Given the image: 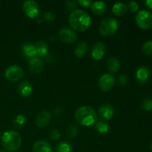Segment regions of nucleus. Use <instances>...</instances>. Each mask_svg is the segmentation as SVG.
<instances>
[{
	"mask_svg": "<svg viewBox=\"0 0 152 152\" xmlns=\"http://www.w3.org/2000/svg\"><path fill=\"white\" fill-rule=\"evenodd\" d=\"M49 136H50V139L53 140H57L60 137V134H59V132L57 129H53L50 132Z\"/></svg>",
	"mask_w": 152,
	"mask_h": 152,
	"instance_id": "30",
	"label": "nucleus"
},
{
	"mask_svg": "<svg viewBox=\"0 0 152 152\" xmlns=\"http://www.w3.org/2000/svg\"><path fill=\"white\" fill-rule=\"evenodd\" d=\"M78 134V128L74 125H71L66 130V134L68 137L74 138Z\"/></svg>",
	"mask_w": 152,
	"mask_h": 152,
	"instance_id": "26",
	"label": "nucleus"
},
{
	"mask_svg": "<svg viewBox=\"0 0 152 152\" xmlns=\"http://www.w3.org/2000/svg\"><path fill=\"white\" fill-rule=\"evenodd\" d=\"M141 108L145 111H149L152 110V99L149 98H145V99H142L140 104Z\"/></svg>",
	"mask_w": 152,
	"mask_h": 152,
	"instance_id": "25",
	"label": "nucleus"
},
{
	"mask_svg": "<svg viewBox=\"0 0 152 152\" xmlns=\"http://www.w3.org/2000/svg\"><path fill=\"white\" fill-rule=\"evenodd\" d=\"M145 4H146L148 7L152 9V0H147V1H145Z\"/></svg>",
	"mask_w": 152,
	"mask_h": 152,
	"instance_id": "35",
	"label": "nucleus"
},
{
	"mask_svg": "<svg viewBox=\"0 0 152 152\" xmlns=\"http://www.w3.org/2000/svg\"><path fill=\"white\" fill-rule=\"evenodd\" d=\"M22 50H23L24 53L26 56L30 58H32L36 56L37 55V53H36L35 47L34 45H33L31 43H25L23 45V48H22Z\"/></svg>",
	"mask_w": 152,
	"mask_h": 152,
	"instance_id": "22",
	"label": "nucleus"
},
{
	"mask_svg": "<svg viewBox=\"0 0 152 152\" xmlns=\"http://www.w3.org/2000/svg\"><path fill=\"white\" fill-rule=\"evenodd\" d=\"M142 50V52L147 56H152V40H149L144 43Z\"/></svg>",
	"mask_w": 152,
	"mask_h": 152,
	"instance_id": "28",
	"label": "nucleus"
},
{
	"mask_svg": "<svg viewBox=\"0 0 152 152\" xmlns=\"http://www.w3.org/2000/svg\"><path fill=\"white\" fill-rule=\"evenodd\" d=\"M29 69L32 74H38L44 69V62L39 56L31 58L29 61Z\"/></svg>",
	"mask_w": 152,
	"mask_h": 152,
	"instance_id": "12",
	"label": "nucleus"
},
{
	"mask_svg": "<svg viewBox=\"0 0 152 152\" xmlns=\"http://www.w3.org/2000/svg\"><path fill=\"white\" fill-rule=\"evenodd\" d=\"M0 139H1V132H0Z\"/></svg>",
	"mask_w": 152,
	"mask_h": 152,
	"instance_id": "38",
	"label": "nucleus"
},
{
	"mask_svg": "<svg viewBox=\"0 0 152 152\" xmlns=\"http://www.w3.org/2000/svg\"><path fill=\"white\" fill-rule=\"evenodd\" d=\"M88 50V45L85 42L77 43L74 48V53L77 57H83L86 54Z\"/></svg>",
	"mask_w": 152,
	"mask_h": 152,
	"instance_id": "21",
	"label": "nucleus"
},
{
	"mask_svg": "<svg viewBox=\"0 0 152 152\" xmlns=\"http://www.w3.org/2000/svg\"><path fill=\"white\" fill-rule=\"evenodd\" d=\"M135 20L140 28L148 29L152 27V13L148 10H140L137 14Z\"/></svg>",
	"mask_w": 152,
	"mask_h": 152,
	"instance_id": "5",
	"label": "nucleus"
},
{
	"mask_svg": "<svg viewBox=\"0 0 152 152\" xmlns=\"http://www.w3.org/2000/svg\"><path fill=\"white\" fill-rule=\"evenodd\" d=\"M118 81L121 86H127L129 82V80L127 76L125 75V74H122V75L119 77Z\"/></svg>",
	"mask_w": 152,
	"mask_h": 152,
	"instance_id": "31",
	"label": "nucleus"
},
{
	"mask_svg": "<svg viewBox=\"0 0 152 152\" xmlns=\"http://www.w3.org/2000/svg\"><path fill=\"white\" fill-rule=\"evenodd\" d=\"M6 79L10 82H17L24 76V70L18 65H10L4 72Z\"/></svg>",
	"mask_w": 152,
	"mask_h": 152,
	"instance_id": "6",
	"label": "nucleus"
},
{
	"mask_svg": "<svg viewBox=\"0 0 152 152\" xmlns=\"http://www.w3.org/2000/svg\"><path fill=\"white\" fill-rule=\"evenodd\" d=\"M136 77L137 81L141 84H145L148 82L150 77L149 68L146 66H140L136 72Z\"/></svg>",
	"mask_w": 152,
	"mask_h": 152,
	"instance_id": "14",
	"label": "nucleus"
},
{
	"mask_svg": "<svg viewBox=\"0 0 152 152\" xmlns=\"http://www.w3.org/2000/svg\"><path fill=\"white\" fill-rule=\"evenodd\" d=\"M99 117L104 120H110L114 116V109L111 104L105 103L101 105L98 109Z\"/></svg>",
	"mask_w": 152,
	"mask_h": 152,
	"instance_id": "13",
	"label": "nucleus"
},
{
	"mask_svg": "<svg viewBox=\"0 0 152 152\" xmlns=\"http://www.w3.org/2000/svg\"><path fill=\"white\" fill-rule=\"evenodd\" d=\"M77 2L74 0H68L65 2V7L68 9V10H73L75 9L77 7Z\"/></svg>",
	"mask_w": 152,
	"mask_h": 152,
	"instance_id": "32",
	"label": "nucleus"
},
{
	"mask_svg": "<svg viewBox=\"0 0 152 152\" xmlns=\"http://www.w3.org/2000/svg\"><path fill=\"white\" fill-rule=\"evenodd\" d=\"M91 7L92 12L97 15L102 14L108 9V6L104 1H94L92 3Z\"/></svg>",
	"mask_w": 152,
	"mask_h": 152,
	"instance_id": "17",
	"label": "nucleus"
},
{
	"mask_svg": "<svg viewBox=\"0 0 152 152\" xmlns=\"http://www.w3.org/2000/svg\"><path fill=\"white\" fill-rule=\"evenodd\" d=\"M34 47H35L36 53L39 57L46 56L48 52V46L44 41H38L35 44Z\"/></svg>",
	"mask_w": 152,
	"mask_h": 152,
	"instance_id": "19",
	"label": "nucleus"
},
{
	"mask_svg": "<svg viewBox=\"0 0 152 152\" xmlns=\"http://www.w3.org/2000/svg\"><path fill=\"white\" fill-rule=\"evenodd\" d=\"M151 149L152 150V143H151Z\"/></svg>",
	"mask_w": 152,
	"mask_h": 152,
	"instance_id": "36",
	"label": "nucleus"
},
{
	"mask_svg": "<svg viewBox=\"0 0 152 152\" xmlns=\"http://www.w3.org/2000/svg\"><path fill=\"white\" fill-rule=\"evenodd\" d=\"M128 7L125 3L117 2L113 6L112 11L114 15L117 16H123L127 13Z\"/></svg>",
	"mask_w": 152,
	"mask_h": 152,
	"instance_id": "20",
	"label": "nucleus"
},
{
	"mask_svg": "<svg viewBox=\"0 0 152 152\" xmlns=\"http://www.w3.org/2000/svg\"><path fill=\"white\" fill-rule=\"evenodd\" d=\"M43 16H44L45 19L46 20H48L50 22H53L55 20V16L52 13H50V11L45 12V13L43 14Z\"/></svg>",
	"mask_w": 152,
	"mask_h": 152,
	"instance_id": "33",
	"label": "nucleus"
},
{
	"mask_svg": "<svg viewBox=\"0 0 152 152\" xmlns=\"http://www.w3.org/2000/svg\"><path fill=\"white\" fill-rule=\"evenodd\" d=\"M75 120L83 126H91L97 120V114L92 107L84 105L79 108L74 114Z\"/></svg>",
	"mask_w": 152,
	"mask_h": 152,
	"instance_id": "2",
	"label": "nucleus"
},
{
	"mask_svg": "<svg viewBox=\"0 0 152 152\" xmlns=\"http://www.w3.org/2000/svg\"><path fill=\"white\" fill-rule=\"evenodd\" d=\"M33 152H52V148L46 141L38 140L33 145Z\"/></svg>",
	"mask_w": 152,
	"mask_h": 152,
	"instance_id": "16",
	"label": "nucleus"
},
{
	"mask_svg": "<svg viewBox=\"0 0 152 152\" xmlns=\"http://www.w3.org/2000/svg\"><path fill=\"white\" fill-rule=\"evenodd\" d=\"M105 45L101 42H97L93 45L91 50V56L95 60H100L105 54Z\"/></svg>",
	"mask_w": 152,
	"mask_h": 152,
	"instance_id": "11",
	"label": "nucleus"
},
{
	"mask_svg": "<svg viewBox=\"0 0 152 152\" xmlns=\"http://www.w3.org/2000/svg\"><path fill=\"white\" fill-rule=\"evenodd\" d=\"M95 129L99 133L102 134H105L109 132L110 126L108 123L101 120V121L96 122L95 124Z\"/></svg>",
	"mask_w": 152,
	"mask_h": 152,
	"instance_id": "23",
	"label": "nucleus"
},
{
	"mask_svg": "<svg viewBox=\"0 0 152 152\" xmlns=\"http://www.w3.org/2000/svg\"><path fill=\"white\" fill-rule=\"evenodd\" d=\"M18 93L22 97H29L33 93V87L28 81H22L18 86Z\"/></svg>",
	"mask_w": 152,
	"mask_h": 152,
	"instance_id": "15",
	"label": "nucleus"
},
{
	"mask_svg": "<svg viewBox=\"0 0 152 152\" xmlns=\"http://www.w3.org/2000/svg\"><path fill=\"white\" fill-rule=\"evenodd\" d=\"M61 41L65 43H72L77 39V34L74 30L68 28H63L60 30L59 34Z\"/></svg>",
	"mask_w": 152,
	"mask_h": 152,
	"instance_id": "10",
	"label": "nucleus"
},
{
	"mask_svg": "<svg viewBox=\"0 0 152 152\" xmlns=\"http://www.w3.org/2000/svg\"><path fill=\"white\" fill-rule=\"evenodd\" d=\"M127 7L132 12H137L139 9V4L136 1H130L128 3Z\"/></svg>",
	"mask_w": 152,
	"mask_h": 152,
	"instance_id": "29",
	"label": "nucleus"
},
{
	"mask_svg": "<svg viewBox=\"0 0 152 152\" xmlns=\"http://www.w3.org/2000/svg\"><path fill=\"white\" fill-rule=\"evenodd\" d=\"M0 152H5V151H1V150H0Z\"/></svg>",
	"mask_w": 152,
	"mask_h": 152,
	"instance_id": "37",
	"label": "nucleus"
},
{
	"mask_svg": "<svg viewBox=\"0 0 152 152\" xmlns=\"http://www.w3.org/2000/svg\"><path fill=\"white\" fill-rule=\"evenodd\" d=\"M78 2L80 3L82 6H83V7H89V6L91 5L92 3H93V1H89V0L88 1V0H80Z\"/></svg>",
	"mask_w": 152,
	"mask_h": 152,
	"instance_id": "34",
	"label": "nucleus"
},
{
	"mask_svg": "<svg viewBox=\"0 0 152 152\" xmlns=\"http://www.w3.org/2000/svg\"><path fill=\"white\" fill-rule=\"evenodd\" d=\"M25 123H26V118L25 117V116L22 115V114H19V115L16 116L14 121H13L15 127L16 128L22 127L25 124Z\"/></svg>",
	"mask_w": 152,
	"mask_h": 152,
	"instance_id": "27",
	"label": "nucleus"
},
{
	"mask_svg": "<svg viewBox=\"0 0 152 152\" xmlns=\"http://www.w3.org/2000/svg\"><path fill=\"white\" fill-rule=\"evenodd\" d=\"M106 66L108 71L112 73H115L120 69V62L117 58L114 57V56H111V57H109L107 59Z\"/></svg>",
	"mask_w": 152,
	"mask_h": 152,
	"instance_id": "18",
	"label": "nucleus"
},
{
	"mask_svg": "<svg viewBox=\"0 0 152 152\" xmlns=\"http://www.w3.org/2000/svg\"><path fill=\"white\" fill-rule=\"evenodd\" d=\"M56 152H73V148L69 142L62 141L56 145Z\"/></svg>",
	"mask_w": 152,
	"mask_h": 152,
	"instance_id": "24",
	"label": "nucleus"
},
{
	"mask_svg": "<svg viewBox=\"0 0 152 152\" xmlns=\"http://www.w3.org/2000/svg\"><path fill=\"white\" fill-rule=\"evenodd\" d=\"M115 79L111 74H105L99 78V87L103 91H108L114 86Z\"/></svg>",
	"mask_w": 152,
	"mask_h": 152,
	"instance_id": "8",
	"label": "nucleus"
},
{
	"mask_svg": "<svg viewBox=\"0 0 152 152\" xmlns=\"http://www.w3.org/2000/svg\"><path fill=\"white\" fill-rule=\"evenodd\" d=\"M22 9L25 14L30 18H36L39 16L40 12L38 3L32 0H27L22 4Z\"/></svg>",
	"mask_w": 152,
	"mask_h": 152,
	"instance_id": "7",
	"label": "nucleus"
},
{
	"mask_svg": "<svg viewBox=\"0 0 152 152\" xmlns=\"http://www.w3.org/2000/svg\"><path fill=\"white\" fill-rule=\"evenodd\" d=\"M52 115L48 111H42L38 114V115L36 117L35 123L36 126L39 129H43V128L47 127L51 120Z\"/></svg>",
	"mask_w": 152,
	"mask_h": 152,
	"instance_id": "9",
	"label": "nucleus"
},
{
	"mask_svg": "<svg viewBox=\"0 0 152 152\" xmlns=\"http://www.w3.org/2000/svg\"><path fill=\"white\" fill-rule=\"evenodd\" d=\"M68 20L73 29L77 31H86L91 23V16L88 13L80 9L71 12Z\"/></svg>",
	"mask_w": 152,
	"mask_h": 152,
	"instance_id": "1",
	"label": "nucleus"
},
{
	"mask_svg": "<svg viewBox=\"0 0 152 152\" xmlns=\"http://www.w3.org/2000/svg\"><path fill=\"white\" fill-rule=\"evenodd\" d=\"M3 147L9 151H15L19 148L22 144V137L18 132L8 131L1 136Z\"/></svg>",
	"mask_w": 152,
	"mask_h": 152,
	"instance_id": "3",
	"label": "nucleus"
},
{
	"mask_svg": "<svg viewBox=\"0 0 152 152\" xmlns=\"http://www.w3.org/2000/svg\"><path fill=\"white\" fill-rule=\"evenodd\" d=\"M118 22L114 18L108 17L100 22L99 26V33L103 37H111L117 32L118 29Z\"/></svg>",
	"mask_w": 152,
	"mask_h": 152,
	"instance_id": "4",
	"label": "nucleus"
}]
</instances>
